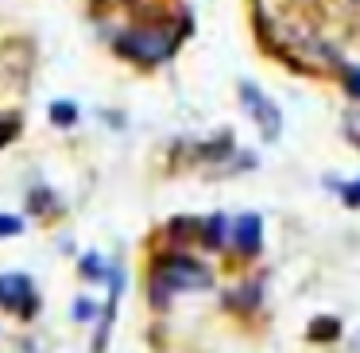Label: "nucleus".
<instances>
[{
    "mask_svg": "<svg viewBox=\"0 0 360 353\" xmlns=\"http://www.w3.org/2000/svg\"><path fill=\"white\" fill-rule=\"evenodd\" d=\"M221 237H225V218H210V221L202 225V241L217 249V244H221Z\"/></svg>",
    "mask_w": 360,
    "mask_h": 353,
    "instance_id": "nucleus-7",
    "label": "nucleus"
},
{
    "mask_svg": "<svg viewBox=\"0 0 360 353\" xmlns=\"http://www.w3.org/2000/svg\"><path fill=\"white\" fill-rule=\"evenodd\" d=\"M233 244L240 252H259V218L256 213H244V218H236L233 225Z\"/></svg>",
    "mask_w": 360,
    "mask_h": 353,
    "instance_id": "nucleus-5",
    "label": "nucleus"
},
{
    "mask_svg": "<svg viewBox=\"0 0 360 353\" xmlns=\"http://www.w3.org/2000/svg\"><path fill=\"white\" fill-rule=\"evenodd\" d=\"M174 47H179V32H171V27L163 24H143V27H132V32H124L117 39V51L124 58H136V63H163V58L174 55Z\"/></svg>",
    "mask_w": 360,
    "mask_h": 353,
    "instance_id": "nucleus-1",
    "label": "nucleus"
},
{
    "mask_svg": "<svg viewBox=\"0 0 360 353\" xmlns=\"http://www.w3.org/2000/svg\"><path fill=\"white\" fill-rule=\"evenodd\" d=\"M341 198H345V206H349V210H360V179L349 182V187L341 190Z\"/></svg>",
    "mask_w": 360,
    "mask_h": 353,
    "instance_id": "nucleus-11",
    "label": "nucleus"
},
{
    "mask_svg": "<svg viewBox=\"0 0 360 353\" xmlns=\"http://www.w3.org/2000/svg\"><path fill=\"white\" fill-rule=\"evenodd\" d=\"M16 132H20V120L16 117H0V148L8 140H16Z\"/></svg>",
    "mask_w": 360,
    "mask_h": 353,
    "instance_id": "nucleus-9",
    "label": "nucleus"
},
{
    "mask_svg": "<svg viewBox=\"0 0 360 353\" xmlns=\"http://www.w3.org/2000/svg\"><path fill=\"white\" fill-rule=\"evenodd\" d=\"M51 120H55V125H74V120H78V109H74L70 101H58V105H51Z\"/></svg>",
    "mask_w": 360,
    "mask_h": 353,
    "instance_id": "nucleus-8",
    "label": "nucleus"
},
{
    "mask_svg": "<svg viewBox=\"0 0 360 353\" xmlns=\"http://www.w3.org/2000/svg\"><path fill=\"white\" fill-rule=\"evenodd\" d=\"M345 74H349V94L360 97V70H349V66H345Z\"/></svg>",
    "mask_w": 360,
    "mask_h": 353,
    "instance_id": "nucleus-13",
    "label": "nucleus"
},
{
    "mask_svg": "<svg viewBox=\"0 0 360 353\" xmlns=\"http://www.w3.org/2000/svg\"><path fill=\"white\" fill-rule=\"evenodd\" d=\"M155 280L163 283L167 291H202L213 283V275L205 264H198V260H190V256H163L155 264Z\"/></svg>",
    "mask_w": 360,
    "mask_h": 353,
    "instance_id": "nucleus-2",
    "label": "nucleus"
},
{
    "mask_svg": "<svg viewBox=\"0 0 360 353\" xmlns=\"http://www.w3.org/2000/svg\"><path fill=\"white\" fill-rule=\"evenodd\" d=\"M20 229H24V221H20V218H8V213H0V237H16Z\"/></svg>",
    "mask_w": 360,
    "mask_h": 353,
    "instance_id": "nucleus-10",
    "label": "nucleus"
},
{
    "mask_svg": "<svg viewBox=\"0 0 360 353\" xmlns=\"http://www.w3.org/2000/svg\"><path fill=\"white\" fill-rule=\"evenodd\" d=\"M35 287H32V280L27 275H20V272H12V275H0V306L4 311H16V314H32L35 311Z\"/></svg>",
    "mask_w": 360,
    "mask_h": 353,
    "instance_id": "nucleus-4",
    "label": "nucleus"
},
{
    "mask_svg": "<svg viewBox=\"0 0 360 353\" xmlns=\"http://www.w3.org/2000/svg\"><path fill=\"white\" fill-rule=\"evenodd\" d=\"M310 334L318 337V342H333V337L341 334V322H337V318H314L310 322Z\"/></svg>",
    "mask_w": 360,
    "mask_h": 353,
    "instance_id": "nucleus-6",
    "label": "nucleus"
},
{
    "mask_svg": "<svg viewBox=\"0 0 360 353\" xmlns=\"http://www.w3.org/2000/svg\"><path fill=\"white\" fill-rule=\"evenodd\" d=\"M240 101H244V109L252 113V120L259 125V132H264L267 140H275V136H279V128H283L275 101H267V97L252 86V82H240Z\"/></svg>",
    "mask_w": 360,
    "mask_h": 353,
    "instance_id": "nucleus-3",
    "label": "nucleus"
},
{
    "mask_svg": "<svg viewBox=\"0 0 360 353\" xmlns=\"http://www.w3.org/2000/svg\"><path fill=\"white\" fill-rule=\"evenodd\" d=\"M349 32H352V39H360V0L349 4Z\"/></svg>",
    "mask_w": 360,
    "mask_h": 353,
    "instance_id": "nucleus-12",
    "label": "nucleus"
}]
</instances>
